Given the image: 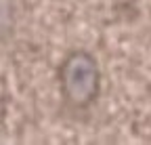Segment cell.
Listing matches in <instances>:
<instances>
[{
    "label": "cell",
    "instance_id": "6da1fadb",
    "mask_svg": "<svg viewBox=\"0 0 151 145\" xmlns=\"http://www.w3.org/2000/svg\"><path fill=\"white\" fill-rule=\"evenodd\" d=\"M59 88L63 101L73 110H88L101 93V67L92 53L76 48L59 65Z\"/></svg>",
    "mask_w": 151,
    "mask_h": 145
},
{
    "label": "cell",
    "instance_id": "7a4b0ae2",
    "mask_svg": "<svg viewBox=\"0 0 151 145\" xmlns=\"http://www.w3.org/2000/svg\"><path fill=\"white\" fill-rule=\"evenodd\" d=\"M15 30V6L13 0H0V40H6Z\"/></svg>",
    "mask_w": 151,
    "mask_h": 145
},
{
    "label": "cell",
    "instance_id": "3957f363",
    "mask_svg": "<svg viewBox=\"0 0 151 145\" xmlns=\"http://www.w3.org/2000/svg\"><path fill=\"white\" fill-rule=\"evenodd\" d=\"M116 4H120V6H130V4H134L137 0H113Z\"/></svg>",
    "mask_w": 151,
    "mask_h": 145
}]
</instances>
